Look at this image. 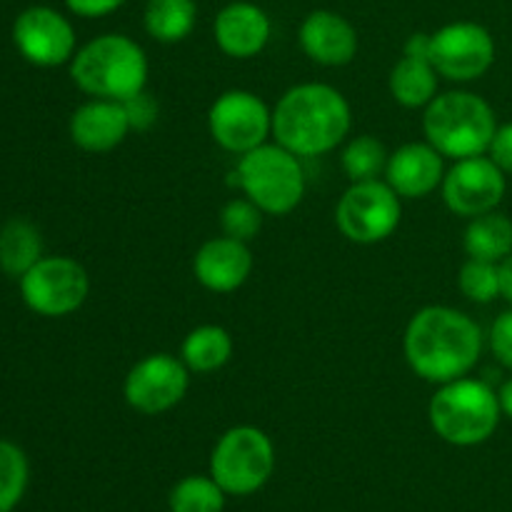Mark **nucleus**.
Wrapping results in <instances>:
<instances>
[{
	"instance_id": "obj_1",
	"label": "nucleus",
	"mask_w": 512,
	"mask_h": 512,
	"mask_svg": "<svg viewBox=\"0 0 512 512\" xmlns=\"http://www.w3.org/2000/svg\"><path fill=\"white\" fill-rule=\"evenodd\" d=\"M405 360L433 385L465 378L483 355V330L463 310L428 305L410 318L403 338Z\"/></svg>"
},
{
	"instance_id": "obj_2",
	"label": "nucleus",
	"mask_w": 512,
	"mask_h": 512,
	"mask_svg": "<svg viewBox=\"0 0 512 512\" xmlns=\"http://www.w3.org/2000/svg\"><path fill=\"white\" fill-rule=\"evenodd\" d=\"M350 125V103L328 83L293 85L273 108L275 143L298 158H315L335 150L348 138Z\"/></svg>"
},
{
	"instance_id": "obj_3",
	"label": "nucleus",
	"mask_w": 512,
	"mask_h": 512,
	"mask_svg": "<svg viewBox=\"0 0 512 512\" xmlns=\"http://www.w3.org/2000/svg\"><path fill=\"white\" fill-rule=\"evenodd\" d=\"M70 78L90 98L128 100L145 90L148 58L133 38L105 33L75 50L70 60Z\"/></svg>"
},
{
	"instance_id": "obj_4",
	"label": "nucleus",
	"mask_w": 512,
	"mask_h": 512,
	"mask_svg": "<svg viewBox=\"0 0 512 512\" xmlns=\"http://www.w3.org/2000/svg\"><path fill=\"white\" fill-rule=\"evenodd\" d=\"M495 130H498V118L493 105L470 90L435 95L423 115L425 140L443 158L463 160L485 155L493 143Z\"/></svg>"
},
{
	"instance_id": "obj_5",
	"label": "nucleus",
	"mask_w": 512,
	"mask_h": 512,
	"mask_svg": "<svg viewBox=\"0 0 512 512\" xmlns=\"http://www.w3.org/2000/svg\"><path fill=\"white\" fill-rule=\"evenodd\" d=\"M428 418L440 440L458 448H473L493 438L503 410L498 390L485 380L465 375L440 385L428 405Z\"/></svg>"
},
{
	"instance_id": "obj_6",
	"label": "nucleus",
	"mask_w": 512,
	"mask_h": 512,
	"mask_svg": "<svg viewBox=\"0 0 512 512\" xmlns=\"http://www.w3.org/2000/svg\"><path fill=\"white\" fill-rule=\"evenodd\" d=\"M238 185L265 215H288L305 195V173L298 155L280 143H263L240 155Z\"/></svg>"
},
{
	"instance_id": "obj_7",
	"label": "nucleus",
	"mask_w": 512,
	"mask_h": 512,
	"mask_svg": "<svg viewBox=\"0 0 512 512\" xmlns=\"http://www.w3.org/2000/svg\"><path fill=\"white\" fill-rule=\"evenodd\" d=\"M275 470V448L268 433L255 425H235L225 430L210 455V475L225 495H253Z\"/></svg>"
},
{
	"instance_id": "obj_8",
	"label": "nucleus",
	"mask_w": 512,
	"mask_h": 512,
	"mask_svg": "<svg viewBox=\"0 0 512 512\" xmlns=\"http://www.w3.org/2000/svg\"><path fill=\"white\" fill-rule=\"evenodd\" d=\"M20 298L43 318H65L83 308L90 293V278L83 265L65 255H43L18 280Z\"/></svg>"
},
{
	"instance_id": "obj_9",
	"label": "nucleus",
	"mask_w": 512,
	"mask_h": 512,
	"mask_svg": "<svg viewBox=\"0 0 512 512\" xmlns=\"http://www.w3.org/2000/svg\"><path fill=\"white\" fill-rule=\"evenodd\" d=\"M400 200L403 198L383 180L350 183L335 208V225L350 243H383L400 225Z\"/></svg>"
},
{
	"instance_id": "obj_10",
	"label": "nucleus",
	"mask_w": 512,
	"mask_h": 512,
	"mask_svg": "<svg viewBox=\"0 0 512 512\" xmlns=\"http://www.w3.org/2000/svg\"><path fill=\"white\" fill-rule=\"evenodd\" d=\"M430 63L443 78L470 83L483 78L493 68L495 40L485 25L473 20H455L433 33Z\"/></svg>"
},
{
	"instance_id": "obj_11",
	"label": "nucleus",
	"mask_w": 512,
	"mask_h": 512,
	"mask_svg": "<svg viewBox=\"0 0 512 512\" xmlns=\"http://www.w3.org/2000/svg\"><path fill=\"white\" fill-rule=\"evenodd\" d=\"M208 130L220 148L245 155L273 135V110L250 90H228L210 105Z\"/></svg>"
},
{
	"instance_id": "obj_12",
	"label": "nucleus",
	"mask_w": 512,
	"mask_h": 512,
	"mask_svg": "<svg viewBox=\"0 0 512 512\" xmlns=\"http://www.w3.org/2000/svg\"><path fill=\"white\" fill-rule=\"evenodd\" d=\"M190 370L170 353H150L125 375V403L143 415H160L173 410L185 398Z\"/></svg>"
},
{
	"instance_id": "obj_13",
	"label": "nucleus",
	"mask_w": 512,
	"mask_h": 512,
	"mask_svg": "<svg viewBox=\"0 0 512 512\" xmlns=\"http://www.w3.org/2000/svg\"><path fill=\"white\" fill-rule=\"evenodd\" d=\"M508 175L490 160V155L455 160L453 168L445 173L443 200L450 213L460 218H478V215L498 210L508 190Z\"/></svg>"
},
{
	"instance_id": "obj_14",
	"label": "nucleus",
	"mask_w": 512,
	"mask_h": 512,
	"mask_svg": "<svg viewBox=\"0 0 512 512\" xmlns=\"http://www.w3.org/2000/svg\"><path fill=\"white\" fill-rule=\"evenodd\" d=\"M13 43L30 65L58 68V65L73 60L75 30L70 20L58 10L33 5L15 18Z\"/></svg>"
},
{
	"instance_id": "obj_15",
	"label": "nucleus",
	"mask_w": 512,
	"mask_h": 512,
	"mask_svg": "<svg viewBox=\"0 0 512 512\" xmlns=\"http://www.w3.org/2000/svg\"><path fill=\"white\" fill-rule=\"evenodd\" d=\"M253 273V253L243 240L218 235L205 240L193 258V275L210 293H233Z\"/></svg>"
},
{
	"instance_id": "obj_16",
	"label": "nucleus",
	"mask_w": 512,
	"mask_h": 512,
	"mask_svg": "<svg viewBox=\"0 0 512 512\" xmlns=\"http://www.w3.org/2000/svg\"><path fill=\"white\" fill-rule=\"evenodd\" d=\"M298 40L303 53L325 68L348 65L358 55V33L353 23L333 10H313L305 15Z\"/></svg>"
},
{
	"instance_id": "obj_17",
	"label": "nucleus",
	"mask_w": 512,
	"mask_h": 512,
	"mask_svg": "<svg viewBox=\"0 0 512 512\" xmlns=\"http://www.w3.org/2000/svg\"><path fill=\"white\" fill-rule=\"evenodd\" d=\"M270 33H273V25H270L268 13L248 0L228 3L213 23L215 43L228 58L235 60H250L263 53Z\"/></svg>"
},
{
	"instance_id": "obj_18",
	"label": "nucleus",
	"mask_w": 512,
	"mask_h": 512,
	"mask_svg": "<svg viewBox=\"0 0 512 512\" xmlns=\"http://www.w3.org/2000/svg\"><path fill=\"white\" fill-rule=\"evenodd\" d=\"M445 165L443 155L425 143H405L390 153L385 168V183L405 200L428 198L443 185Z\"/></svg>"
},
{
	"instance_id": "obj_19",
	"label": "nucleus",
	"mask_w": 512,
	"mask_h": 512,
	"mask_svg": "<svg viewBox=\"0 0 512 512\" xmlns=\"http://www.w3.org/2000/svg\"><path fill=\"white\" fill-rule=\"evenodd\" d=\"M68 133L85 153H110L128 138V113L118 100L90 98L70 115Z\"/></svg>"
},
{
	"instance_id": "obj_20",
	"label": "nucleus",
	"mask_w": 512,
	"mask_h": 512,
	"mask_svg": "<svg viewBox=\"0 0 512 512\" xmlns=\"http://www.w3.org/2000/svg\"><path fill=\"white\" fill-rule=\"evenodd\" d=\"M388 88L395 103L403 108H428L438 95V70L430 60L403 55L390 70Z\"/></svg>"
},
{
	"instance_id": "obj_21",
	"label": "nucleus",
	"mask_w": 512,
	"mask_h": 512,
	"mask_svg": "<svg viewBox=\"0 0 512 512\" xmlns=\"http://www.w3.org/2000/svg\"><path fill=\"white\" fill-rule=\"evenodd\" d=\"M43 258V235L30 220L13 218L0 228V270L10 278H23Z\"/></svg>"
},
{
	"instance_id": "obj_22",
	"label": "nucleus",
	"mask_w": 512,
	"mask_h": 512,
	"mask_svg": "<svg viewBox=\"0 0 512 512\" xmlns=\"http://www.w3.org/2000/svg\"><path fill=\"white\" fill-rule=\"evenodd\" d=\"M233 358V338L223 325H198L185 335L180 360L190 373L208 375L223 368Z\"/></svg>"
},
{
	"instance_id": "obj_23",
	"label": "nucleus",
	"mask_w": 512,
	"mask_h": 512,
	"mask_svg": "<svg viewBox=\"0 0 512 512\" xmlns=\"http://www.w3.org/2000/svg\"><path fill=\"white\" fill-rule=\"evenodd\" d=\"M463 248L468 258L500 263L512 253V220L498 210L470 218L463 235Z\"/></svg>"
},
{
	"instance_id": "obj_24",
	"label": "nucleus",
	"mask_w": 512,
	"mask_h": 512,
	"mask_svg": "<svg viewBox=\"0 0 512 512\" xmlns=\"http://www.w3.org/2000/svg\"><path fill=\"white\" fill-rule=\"evenodd\" d=\"M198 23L195 0H148L143 13L145 33L165 45L188 38Z\"/></svg>"
},
{
	"instance_id": "obj_25",
	"label": "nucleus",
	"mask_w": 512,
	"mask_h": 512,
	"mask_svg": "<svg viewBox=\"0 0 512 512\" xmlns=\"http://www.w3.org/2000/svg\"><path fill=\"white\" fill-rule=\"evenodd\" d=\"M388 158L390 153L378 138L358 135L343 148L340 165L350 183H363V180H378V175H383L388 168Z\"/></svg>"
},
{
	"instance_id": "obj_26",
	"label": "nucleus",
	"mask_w": 512,
	"mask_h": 512,
	"mask_svg": "<svg viewBox=\"0 0 512 512\" xmlns=\"http://www.w3.org/2000/svg\"><path fill=\"white\" fill-rule=\"evenodd\" d=\"M170 512H223L225 490L205 475H188L170 490Z\"/></svg>"
},
{
	"instance_id": "obj_27",
	"label": "nucleus",
	"mask_w": 512,
	"mask_h": 512,
	"mask_svg": "<svg viewBox=\"0 0 512 512\" xmlns=\"http://www.w3.org/2000/svg\"><path fill=\"white\" fill-rule=\"evenodd\" d=\"M28 488V458L10 440H0V512H10Z\"/></svg>"
},
{
	"instance_id": "obj_28",
	"label": "nucleus",
	"mask_w": 512,
	"mask_h": 512,
	"mask_svg": "<svg viewBox=\"0 0 512 512\" xmlns=\"http://www.w3.org/2000/svg\"><path fill=\"white\" fill-rule=\"evenodd\" d=\"M458 285L470 303H478V305L493 303L495 298H500L498 263L468 258L463 263V268H460Z\"/></svg>"
},
{
	"instance_id": "obj_29",
	"label": "nucleus",
	"mask_w": 512,
	"mask_h": 512,
	"mask_svg": "<svg viewBox=\"0 0 512 512\" xmlns=\"http://www.w3.org/2000/svg\"><path fill=\"white\" fill-rule=\"evenodd\" d=\"M263 215V210L250 198H235L225 203L223 213H220V228L228 238L250 243L263 228Z\"/></svg>"
},
{
	"instance_id": "obj_30",
	"label": "nucleus",
	"mask_w": 512,
	"mask_h": 512,
	"mask_svg": "<svg viewBox=\"0 0 512 512\" xmlns=\"http://www.w3.org/2000/svg\"><path fill=\"white\" fill-rule=\"evenodd\" d=\"M123 108L125 113H128L130 130H138V133L153 128L160 113L158 100H155V95L148 93V90H140V93L130 95L128 100H123Z\"/></svg>"
},
{
	"instance_id": "obj_31",
	"label": "nucleus",
	"mask_w": 512,
	"mask_h": 512,
	"mask_svg": "<svg viewBox=\"0 0 512 512\" xmlns=\"http://www.w3.org/2000/svg\"><path fill=\"white\" fill-rule=\"evenodd\" d=\"M490 350L503 368L512 370V308L493 320L488 333Z\"/></svg>"
},
{
	"instance_id": "obj_32",
	"label": "nucleus",
	"mask_w": 512,
	"mask_h": 512,
	"mask_svg": "<svg viewBox=\"0 0 512 512\" xmlns=\"http://www.w3.org/2000/svg\"><path fill=\"white\" fill-rule=\"evenodd\" d=\"M488 155L505 175H512V123L498 125V130L493 135V143L488 148Z\"/></svg>"
},
{
	"instance_id": "obj_33",
	"label": "nucleus",
	"mask_w": 512,
	"mask_h": 512,
	"mask_svg": "<svg viewBox=\"0 0 512 512\" xmlns=\"http://www.w3.org/2000/svg\"><path fill=\"white\" fill-rule=\"evenodd\" d=\"M65 5L78 18H105V15L123 8L125 0H65Z\"/></svg>"
},
{
	"instance_id": "obj_34",
	"label": "nucleus",
	"mask_w": 512,
	"mask_h": 512,
	"mask_svg": "<svg viewBox=\"0 0 512 512\" xmlns=\"http://www.w3.org/2000/svg\"><path fill=\"white\" fill-rule=\"evenodd\" d=\"M430 45H433V35L413 33L408 40H405L403 55H410V58L430 60Z\"/></svg>"
},
{
	"instance_id": "obj_35",
	"label": "nucleus",
	"mask_w": 512,
	"mask_h": 512,
	"mask_svg": "<svg viewBox=\"0 0 512 512\" xmlns=\"http://www.w3.org/2000/svg\"><path fill=\"white\" fill-rule=\"evenodd\" d=\"M500 275V298H505L512 305V253L498 263Z\"/></svg>"
},
{
	"instance_id": "obj_36",
	"label": "nucleus",
	"mask_w": 512,
	"mask_h": 512,
	"mask_svg": "<svg viewBox=\"0 0 512 512\" xmlns=\"http://www.w3.org/2000/svg\"><path fill=\"white\" fill-rule=\"evenodd\" d=\"M498 400H500V410H503V415H508L512 420V375L503 385H500Z\"/></svg>"
}]
</instances>
